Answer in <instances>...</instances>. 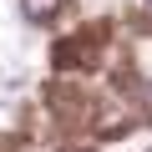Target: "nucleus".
<instances>
[{
  "label": "nucleus",
  "instance_id": "f257e3e1",
  "mask_svg": "<svg viewBox=\"0 0 152 152\" xmlns=\"http://www.w3.org/2000/svg\"><path fill=\"white\" fill-rule=\"evenodd\" d=\"M61 5V0H20V10H26V20H46L51 10Z\"/></svg>",
  "mask_w": 152,
  "mask_h": 152
}]
</instances>
